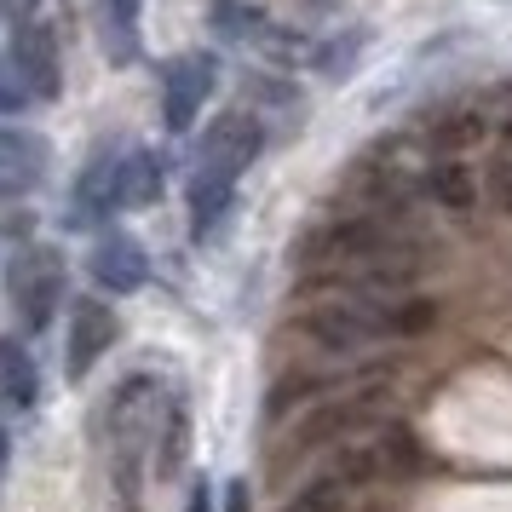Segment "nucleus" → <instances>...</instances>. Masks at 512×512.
Segmentation results:
<instances>
[{
    "label": "nucleus",
    "instance_id": "2",
    "mask_svg": "<svg viewBox=\"0 0 512 512\" xmlns=\"http://www.w3.org/2000/svg\"><path fill=\"white\" fill-rule=\"evenodd\" d=\"M409 254H415V236L397 219H380V213L328 219L317 231H305L300 248H294L305 277H340V271H363V265H386V259H409Z\"/></svg>",
    "mask_w": 512,
    "mask_h": 512
},
{
    "label": "nucleus",
    "instance_id": "5",
    "mask_svg": "<svg viewBox=\"0 0 512 512\" xmlns=\"http://www.w3.org/2000/svg\"><path fill=\"white\" fill-rule=\"evenodd\" d=\"M213 87H219V70H213L208 52H185V58H173L167 75H162V121H167V133H190Z\"/></svg>",
    "mask_w": 512,
    "mask_h": 512
},
{
    "label": "nucleus",
    "instance_id": "22",
    "mask_svg": "<svg viewBox=\"0 0 512 512\" xmlns=\"http://www.w3.org/2000/svg\"><path fill=\"white\" fill-rule=\"evenodd\" d=\"M179 449H185V409H173L167 415V432H162V472L179 466Z\"/></svg>",
    "mask_w": 512,
    "mask_h": 512
},
{
    "label": "nucleus",
    "instance_id": "6",
    "mask_svg": "<svg viewBox=\"0 0 512 512\" xmlns=\"http://www.w3.org/2000/svg\"><path fill=\"white\" fill-rule=\"evenodd\" d=\"M265 150V127H259L248 110H231V116H219L208 127V139H202V162L208 173H225V179H242L248 167H254V156Z\"/></svg>",
    "mask_w": 512,
    "mask_h": 512
},
{
    "label": "nucleus",
    "instance_id": "12",
    "mask_svg": "<svg viewBox=\"0 0 512 512\" xmlns=\"http://www.w3.org/2000/svg\"><path fill=\"white\" fill-rule=\"evenodd\" d=\"M495 127L484 121L478 104H455V110H443L432 127H426V150L438 156V162H466V150H478Z\"/></svg>",
    "mask_w": 512,
    "mask_h": 512
},
{
    "label": "nucleus",
    "instance_id": "20",
    "mask_svg": "<svg viewBox=\"0 0 512 512\" xmlns=\"http://www.w3.org/2000/svg\"><path fill=\"white\" fill-rule=\"evenodd\" d=\"M29 81L18 75V64H0V116H12V110H24L29 104Z\"/></svg>",
    "mask_w": 512,
    "mask_h": 512
},
{
    "label": "nucleus",
    "instance_id": "8",
    "mask_svg": "<svg viewBox=\"0 0 512 512\" xmlns=\"http://www.w3.org/2000/svg\"><path fill=\"white\" fill-rule=\"evenodd\" d=\"M87 271H93V282L104 288V294H139L144 277H150V259H144V248L127 231H110L93 248Z\"/></svg>",
    "mask_w": 512,
    "mask_h": 512
},
{
    "label": "nucleus",
    "instance_id": "1",
    "mask_svg": "<svg viewBox=\"0 0 512 512\" xmlns=\"http://www.w3.org/2000/svg\"><path fill=\"white\" fill-rule=\"evenodd\" d=\"M438 323V305L432 300H334V305H311L294 334L311 340L328 357H357L369 346H386V340H409V334H426Z\"/></svg>",
    "mask_w": 512,
    "mask_h": 512
},
{
    "label": "nucleus",
    "instance_id": "23",
    "mask_svg": "<svg viewBox=\"0 0 512 512\" xmlns=\"http://www.w3.org/2000/svg\"><path fill=\"white\" fill-rule=\"evenodd\" d=\"M0 18H6L12 29L41 24V0H0Z\"/></svg>",
    "mask_w": 512,
    "mask_h": 512
},
{
    "label": "nucleus",
    "instance_id": "18",
    "mask_svg": "<svg viewBox=\"0 0 512 512\" xmlns=\"http://www.w3.org/2000/svg\"><path fill=\"white\" fill-rule=\"evenodd\" d=\"M104 35H110V58L127 64L139 52V0H104Z\"/></svg>",
    "mask_w": 512,
    "mask_h": 512
},
{
    "label": "nucleus",
    "instance_id": "21",
    "mask_svg": "<svg viewBox=\"0 0 512 512\" xmlns=\"http://www.w3.org/2000/svg\"><path fill=\"white\" fill-rule=\"evenodd\" d=\"M484 190L495 196V208H501V213H512V156H495V162H489Z\"/></svg>",
    "mask_w": 512,
    "mask_h": 512
},
{
    "label": "nucleus",
    "instance_id": "25",
    "mask_svg": "<svg viewBox=\"0 0 512 512\" xmlns=\"http://www.w3.org/2000/svg\"><path fill=\"white\" fill-rule=\"evenodd\" d=\"M495 139H501V156H512V98L501 104V116H495Z\"/></svg>",
    "mask_w": 512,
    "mask_h": 512
},
{
    "label": "nucleus",
    "instance_id": "28",
    "mask_svg": "<svg viewBox=\"0 0 512 512\" xmlns=\"http://www.w3.org/2000/svg\"><path fill=\"white\" fill-rule=\"evenodd\" d=\"M0 472H6V432H0Z\"/></svg>",
    "mask_w": 512,
    "mask_h": 512
},
{
    "label": "nucleus",
    "instance_id": "19",
    "mask_svg": "<svg viewBox=\"0 0 512 512\" xmlns=\"http://www.w3.org/2000/svg\"><path fill=\"white\" fill-rule=\"evenodd\" d=\"M282 512H351V489L340 484V478H328V472H317L311 484L288 501Z\"/></svg>",
    "mask_w": 512,
    "mask_h": 512
},
{
    "label": "nucleus",
    "instance_id": "13",
    "mask_svg": "<svg viewBox=\"0 0 512 512\" xmlns=\"http://www.w3.org/2000/svg\"><path fill=\"white\" fill-rule=\"evenodd\" d=\"M0 397H6V409H35V397H41L35 357H29V346L18 334L0 340Z\"/></svg>",
    "mask_w": 512,
    "mask_h": 512
},
{
    "label": "nucleus",
    "instance_id": "14",
    "mask_svg": "<svg viewBox=\"0 0 512 512\" xmlns=\"http://www.w3.org/2000/svg\"><path fill=\"white\" fill-rule=\"evenodd\" d=\"M162 202V162L150 150H127L116 162V208H150Z\"/></svg>",
    "mask_w": 512,
    "mask_h": 512
},
{
    "label": "nucleus",
    "instance_id": "10",
    "mask_svg": "<svg viewBox=\"0 0 512 512\" xmlns=\"http://www.w3.org/2000/svg\"><path fill=\"white\" fill-rule=\"evenodd\" d=\"M12 35H18L12 64H18V75L29 81V93H35V98H58L64 70H58V41H52V29L47 24H29V29H12Z\"/></svg>",
    "mask_w": 512,
    "mask_h": 512
},
{
    "label": "nucleus",
    "instance_id": "24",
    "mask_svg": "<svg viewBox=\"0 0 512 512\" xmlns=\"http://www.w3.org/2000/svg\"><path fill=\"white\" fill-rule=\"evenodd\" d=\"M357 41H363V35H334V52H317V64H323L328 75H340L346 70V58L357 52Z\"/></svg>",
    "mask_w": 512,
    "mask_h": 512
},
{
    "label": "nucleus",
    "instance_id": "11",
    "mask_svg": "<svg viewBox=\"0 0 512 512\" xmlns=\"http://www.w3.org/2000/svg\"><path fill=\"white\" fill-rule=\"evenodd\" d=\"M116 150H98L93 162H87V173H81V185H75L70 196V225L81 231V225H104L110 213H116Z\"/></svg>",
    "mask_w": 512,
    "mask_h": 512
},
{
    "label": "nucleus",
    "instance_id": "9",
    "mask_svg": "<svg viewBox=\"0 0 512 512\" xmlns=\"http://www.w3.org/2000/svg\"><path fill=\"white\" fill-rule=\"evenodd\" d=\"M52 150L41 133H24V127H0V196H24V190L41 185Z\"/></svg>",
    "mask_w": 512,
    "mask_h": 512
},
{
    "label": "nucleus",
    "instance_id": "26",
    "mask_svg": "<svg viewBox=\"0 0 512 512\" xmlns=\"http://www.w3.org/2000/svg\"><path fill=\"white\" fill-rule=\"evenodd\" d=\"M225 512H248V484H242V478L225 484Z\"/></svg>",
    "mask_w": 512,
    "mask_h": 512
},
{
    "label": "nucleus",
    "instance_id": "17",
    "mask_svg": "<svg viewBox=\"0 0 512 512\" xmlns=\"http://www.w3.org/2000/svg\"><path fill=\"white\" fill-rule=\"evenodd\" d=\"M208 29L219 41H254L259 29H265V12L248 6V0H213L208 6Z\"/></svg>",
    "mask_w": 512,
    "mask_h": 512
},
{
    "label": "nucleus",
    "instance_id": "4",
    "mask_svg": "<svg viewBox=\"0 0 512 512\" xmlns=\"http://www.w3.org/2000/svg\"><path fill=\"white\" fill-rule=\"evenodd\" d=\"M6 300H12V311H18V323L41 334V328L52 323L58 300H64V254L47 248V242L18 248L12 265H6Z\"/></svg>",
    "mask_w": 512,
    "mask_h": 512
},
{
    "label": "nucleus",
    "instance_id": "15",
    "mask_svg": "<svg viewBox=\"0 0 512 512\" xmlns=\"http://www.w3.org/2000/svg\"><path fill=\"white\" fill-rule=\"evenodd\" d=\"M231 190H236V179L196 167V179H190V225H196V236H213V225L231 208Z\"/></svg>",
    "mask_w": 512,
    "mask_h": 512
},
{
    "label": "nucleus",
    "instance_id": "3",
    "mask_svg": "<svg viewBox=\"0 0 512 512\" xmlns=\"http://www.w3.org/2000/svg\"><path fill=\"white\" fill-rule=\"evenodd\" d=\"M374 420H380V397H374L369 380H363V386H351V392H334L328 403L305 409V420L282 438V461L277 466H294V461H305V455H317V449H334V443L369 432Z\"/></svg>",
    "mask_w": 512,
    "mask_h": 512
},
{
    "label": "nucleus",
    "instance_id": "27",
    "mask_svg": "<svg viewBox=\"0 0 512 512\" xmlns=\"http://www.w3.org/2000/svg\"><path fill=\"white\" fill-rule=\"evenodd\" d=\"M185 512H213V489L196 484V489H190V501H185Z\"/></svg>",
    "mask_w": 512,
    "mask_h": 512
},
{
    "label": "nucleus",
    "instance_id": "7",
    "mask_svg": "<svg viewBox=\"0 0 512 512\" xmlns=\"http://www.w3.org/2000/svg\"><path fill=\"white\" fill-rule=\"evenodd\" d=\"M116 311L104 300H75L70 311V346H64V369H70V380H87V374L98 369V357L116 346Z\"/></svg>",
    "mask_w": 512,
    "mask_h": 512
},
{
    "label": "nucleus",
    "instance_id": "16",
    "mask_svg": "<svg viewBox=\"0 0 512 512\" xmlns=\"http://www.w3.org/2000/svg\"><path fill=\"white\" fill-rule=\"evenodd\" d=\"M426 196L449 213H472L478 208V179H472V167L466 162H432L426 173Z\"/></svg>",
    "mask_w": 512,
    "mask_h": 512
}]
</instances>
